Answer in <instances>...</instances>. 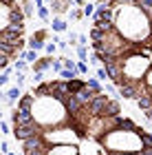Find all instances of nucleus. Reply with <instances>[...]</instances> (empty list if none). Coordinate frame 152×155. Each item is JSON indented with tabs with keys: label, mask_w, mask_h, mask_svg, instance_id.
Segmentation results:
<instances>
[{
	"label": "nucleus",
	"mask_w": 152,
	"mask_h": 155,
	"mask_svg": "<svg viewBox=\"0 0 152 155\" xmlns=\"http://www.w3.org/2000/svg\"><path fill=\"white\" fill-rule=\"evenodd\" d=\"M16 107L29 111L33 122L40 129H53V126H62V124L73 122L71 109L55 93H33V91H29V93L22 95V100Z\"/></svg>",
	"instance_id": "f257e3e1"
},
{
	"label": "nucleus",
	"mask_w": 152,
	"mask_h": 155,
	"mask_svg": "<svg viewBox=\"0 0 152 155\" xmlns=\"http://www.w3.org/2000/svg\"><path fill=\"white\" fill-rule=\"evenodd\" d=\"M113 25L126 40L135 45L152 47V18L141 5L132 2H117L113 7Z\"/></svg>",
	"instance_id": "f03ea898"
},
{
	"label": "nucleus",
	"mask_w": 152,
	"mask_h": 155,
	"mask_svg": "<svg viewBox=\"0 0 152 155\" xmlns=\"http://www.w3.org/2000/svg\"><path fill=\"white\" fill-rule=\"evenodd\" d=\"M99 144L108 153H141L152 146V133L137 126H117L99 137Z\"/></svg>",
	"instance_id": "7ed1b4c3"
},
{
	"label": "nucleus",
	"mask_w": 152,
	"mask_h": 155,
	"mask_svg": "<svg viewBox=\"0 0 152 155\" xmlns=\"http://www.w3.org/2000/svg\"><path fill=\"white\" fill-rule=\"evenodd\" d=\"M152 62L150 58L143 51H135V53H128L123 55V62H121V82L117 84V89L123 87L128 82H141L146 73L150 71Z\"/></svg>",
	"instance_id": "20e7f679"
},
{
	"label": "nucleus",
	"mask_w": 152,
	"mask_h": 155,
	"mask_svg": "<svg viewBox=\"0 0 152 155\" xmlns=\"http://www.w3.org/2000/svg\"><path fill=\"white\" fill-rule=\"evenodd\" d=\"M42 140L46 144H82L84 142V133L73 122H68L62 126H53V129H44Z\"/></svg>",
	"instance_id": "39448f33"
},
{
	"label": "nucleus",
	"mask_w": 152,
	"mask_h": 155,
	"mask_svg": "<svg viewBox=\"0 0 152 155\" xmlns=\"http://www.w3.org/2000/svg\"><path fill=\"white\" fill-rule=\"evenodd\" d=\"M44 155H82L79 144H49Z\"/></svg>",
	"instance_id": "423d86ee"
},
{
	"label": "nucleus",
	"mask_w": 152,
	"mask_h": 155,
	"mask_svg": "<svg viewBox=\"0 0 152 155\" xmlns=\"http://www.w3.org/2000/svg\"><path fill=\"white\" fill-rule=\"evenodd\" d=\"M22 95H24V93H22V89H20L18 84H16V87L7 89L5 93H2V102H5V104H9V107H16V104L22 100Z\"/></svg>",
	"instance_id": "0eeeda50"
},
{
	"label": "nucleus",
	"mask_w": 152,
	"mask_h": 155,
	"mask_svg": "<svg viewBox=\"0 0 152 155\" xmlns=\"http://www.w3.org/2000/svg\"><path fill=\"white\" fill-rule=\"evenodd\" d=\"M51 29L55 31V33H64V31H68V20L64 18V16H53V20H51Z\"/></svg>",
	"instance_id": "6e6552de"
},
{
	"label": "nucleus",
	"mask_w": 152,
	"mask_h": 155,
	"mask_svg": "<svg viewBox=\"0 0 152 155\" xmlns=\"http://www.w3.org/2000/svg\"><path fill=\"white\" fill-rule=\"evenodd\" d=\"M135 104H137V109H139L141 113L150 111V109H152V93H143V95H141V97H139V100H137Z\"/></svg>",
	"instance_id": "1a4fd4ad"
},
{
	"label": "nucleus",
	"mask_w": 152,
	"mask_h": 155,
	"mask_svg": "<svg viewBox=\"0 0 152 155\" xmlns=\"http://www.w3.org/2000/svg\"><path fill=\"white\" fill-rule=\"evenodd\" d=\"M84 18H86V16H84V9H82V7H77V5L68 11V20H73V22H79V20H84Z\"/></svg>",
	"instance_id": "9d476101"
},
{
	"label": "nucleus",
	"mask_w": 152,
	"mask_h": 155,
	"mask_svg": "<svg viewBox=\"0 0 152 155\" xmlns=\"http://www.w3.org/2000/svg\"><path fill=\"white\" fill-rule=\"evenodd\" d=\"M38 18L42 20V22H51V7L49 5L38 7Z\"/></svg>",
	"instance_id": "9b49d317"
},
{
	"label": "nucleus",
	"mask_w": 152,
	"mask_h": 155,
	"mask_svg": "<svg viewBox=\"0 0 152 155\" xmlns=\"http://www.w3.org/2000/svg\"><path fill=\"white\" fill-rule=\"evenodd\" d=\"M26 47L29 49H36V51H44V47H46V42L44 40H38V38H29V42H26Z\"/></svg>",
	"instance_id": "f8f14e48"
},
{
	"label": "nucleus",
	"mask_w": 152,
	"mask_h": 155,
	"mask_svg": "<svg viewBox=\"0 0 152 155\" xmlns=\"http://www.w3.org/2000/svg\"><path fill=\"white\" fill-rule=\"evenodd\" d=\"M29 64H31V62H29V60H24V58L13 60V69H16V71H22V73L29 71Z\"/></svg>",
	"instance_id": "ddd939ff"
},
{
	"label": "nucleus",
	"mask_w": 152,
	"mask_h": 155,
	"mask_svg": "<svg viewBox=\"0 0 152 155\" xmlns=\"http://www.w3.org/2000/svg\"><path fill=\"white\" fill-rule=\"evenodd\" d=\"M57 49H60V47H57V42L51 38L49 42H46V47H44V53H46V55H55V51H57Z\"/></svg>",
	"instance_id": "4468645a"
},
{
	"label": "nucleus",
	"mask_w": 152,
	"mask_h": 155,
	"mask_svg": "<svg viewBox=\"0 0 152 155\" xmlns=\"http://www.w3.org/2000/svg\"><path fill=\"white\" fill-rule=\"evenodd\" d=\"M82 9H84V16L86 18H91V16H95V11H97V5H95V2H86Z\"/></svg>",
	"instance_id": "2eb2a0df"
},
{
	"label": "nucleus",
	"mask_w": 152,
	"mask_h": 155,
	"mask_svg": "<svg viewBox=\"0 0 152 155\" xmlns=\"http://www.w3.org/2000/svg\"><path fill=\"white\" fill-rule=\"evenodd\" d=\"M95 73H97V80H101V82H106V80H110V75H108V69L106 67H97V71H95Z\"/></svg>",
	"instance_id": "dca6fc26"
},
{
	"label": "nucleus",
	"mask_w": 152,
	"mask_h": 155,
	"mask_svg": "<svg viewBox=\"0 0 152 155\" xmlns=\"http://www.w3.org/2000/svg\"><path fill=\"white\" fill-rule=\"evenodd\" d=\"M88 71H91V69H88V62L86 60H77V73L79 75H88Z\"/></svg>",
	"instance_id": "f3484780"
},
{
	"label": "nucleus",
	"mask_w": 152,
	"mask_h": 155,
	"mask_svg": "<svg viewBox=\"0 0 152 155\" xmlns=\"http://www.w3.org/2000/svg\"><path fill=\"white\" fill-rule=\"evenodd\" d=\"M62 62H64V69H77V60H71L68 55H60Z\"/></svg>",
	"instance_id": "a211bd4d"
},
{
	"label": "nucleus",
	"mask_w": 152,
	"mask_h": 155,
	"mask_svg": "<svg viewBox=\"0 0 152 155\" xmlns=\"http://www.w3.org/2000/svg\"><path fill=\"white\" fill-rule=\"evenodd\" d=\"M13 80H16L18 87H22L24 80H26V73H22V71H13Z\"/></svg>",
	"instance_id": "6ab92c4d"
},
{
	"label": "nucleus",
	"mask_w": 152,
	"mask_h": 155,
	"mask_svg": "<svg viewBox=\"0 0 152 155\" xmlns=\"http://www.w3.org/2000/svg\"><path fill=\"white\" fill-rule=\"evenodd\" d=\"M77 58L88 62V47H84V45H79V47H77Z\"/></svg>",
	"instance_id": "aec40b11"
},
{
	"label": "nucleus",
	"mask_w": 152,
	"mask_h": 155,
	"mask_svg": "<svg viewBox=\"0 0 152 155\" xmlns=\"http://www.w3.org/2000/svg\"><path fill=\"white\" fill-rule=\"evenodd\" d=\"M143 84H146V89L152 93V67H150V71L146 73V78H143Z\"/></svg>",
	"instance_id": "412c9836"
},
{
	"label": "nucleus",
	"mask_w": 152,
	"mask_h": 155,
	"mask_svg": "<svg viewBox=\"0 0 152 155\" xmlns=\"http://www.w3.org/2000/svg\"><path fill=\"white\" fill-rule=\"evenodd\" d=\"M0 129H2V133H5V135H9V133H11V126H9V122H2V124H0Z\"/></svg>",
	"instance_id": "4be33fe9"
},
{
	"label": "nucleus",
	"mask_w": 152,
	"mask_h": 155,
	"mask_svg": "<svg viewBox=\"0 0 152 155\" xmlns=\"http://www.w3.org/2000/svg\"><path fill=\"white\" fill-rule=\"evenodd\" d=\"M0 149H2V153H9L11 149H9V142L7 140H2V144H0Z\"/></svg>",
	"instance_id": "5701e85b"
},
{
	"label": "nucleus",
	"mask_w": 152,
	"mask_h": 155,
	"mask_svg": "<svg viewBox=\"0 0 152 155\" xmlns=\"http://www.w3.org/2000/svg\"><path fill=\"white\" fill-rule=\"evenodd\" d=\"M77 45H84V47H88V38L84 36V33H79V42Z\"/></svg>",
	"instance_id": "b1692460"
},
{
	"label": "nucleus",
	"mask_w": 152,
	"mask_h": 155,
	"mask_svg": "<svg viewBox=\"0 0 152 155\" xmlns=\"http://www.w3.org/2000/svg\"><path fill=\"white\" fill-rule=\"evenodd\" d=\"M108 155H148V153L141 151V153H108Z\"/></svg>",
	"instance_id": "393cba45"
},
{
	"label": "nucleus",
	"mask_w": 152,
	"mask_h": 155,
	"mask_svg": "<svg viewBox=\"0 0 152 155\" xmlns=\"http://www.w3.org/2000/svg\"><path fill=\"white\" fill-rule=\"evenodd\" d=\"M73 2H75V5H77V7H84V5L88 2V0H73Z\"/></svg>",
	"instance_id": "a878e982"
},
{
	"label": "nucleus",
	"mask_w": 152,
	"mask_h": 155,
	"mask_svg": "<svg viewBox=\"0 0 152 155\" xmlns=\"http://www.w3.org/2000/svg\"><path fill=\"white\" fill-rule=\"evenodd\" d=\"M5 155H18V153H13V151H9V153H5Z\"/></svg>",
	"instance_id": "bb28decb"
},
{
	"label": "nucleus",
	"mask_w": 152,
	"mask_h": 155,
	"mask_svg": "<svg viewBox=\"0 0 152 155\" xmlns=\"http://www.w3.org/2000/svg\"><path fill=\"white\" fill-rule=\"evenodd\" d=\"M121 2H132V0H121Z\"/></svg>",
	"instance_id": "cd10ccee"
},
{
	"label": "nucleus",
	"mask_w": 152,
	"mask_h": 155,
	"mask_svg": "<svg viewBox=\"0 0 152 155\" xmlns=\"http://www.w3.org/2000/svg\"><path fill=\"white\" fill-rule=\"evenodd\" d=\"M44 2H51V0H44Z\"/></svg>",
	"instance_id": "c85d7f7f"
},
{
	"label": "nucleus",
	"mask_w": 152,
	"mask_h": 155,
	"mask_svg": "<svg viewBox=\"0 0 152 155\" xmlns=\"http://www.w3.org/2000/svg\"><path fill=\"white\" fill-rule=\"evenodd\" d=\"M150 133H152V129H150Z\"/></svg>",
	"instance_id": "c756f323"
}]
</instances>
